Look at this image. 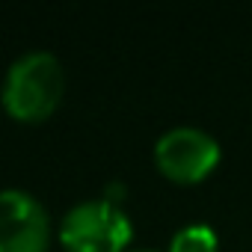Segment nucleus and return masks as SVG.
Masks as SVG:
<instances>
[{
  "label": "nucleus",
  "mask_w": 252,
  "mask_h": 252,
  "mask_svg": "<svg viewBox=\"0 0 252 252\" xmlns=\"http://www.w3.org/2000/svg\"><path fill=\"white\" fill-rule=\"evenodd\" d=\"M63 63L51 51H27L6 68L3 77V107L21 122H39L54 113L63 98Z\"/></svg>",
  "instance_id": "f257e3e1"
},
{
  "label": "nucleus",
  "mask_w": 252,
  "mask_h": 252,
  "mask_svg": "<svg viewBox=\"0 0 252 252\" xmlns=\"http://www.w3.org/2000/svg\"><path fill=\"white\" fill-rule=\"evenodd\" d=\"M131 234L128 214L104 196L77 202L60 222V240L68 252H122Z\"/></svg>",
  "instance_id": "f03ea898"
},
{
  "label": "nucleus",
  "mask_w": 252,
  "mask_h": 252,
  "mask_svg": "<svg viewBox=\"0 0 252 252\" xmlns=\"http://www.w3.org/2000/svg\"><path fill=\"white\" fill-rule=\"evenodd\" d=\"M155 160L163 175L190 184L217 166L220 143L196 125H175L155 143Z\"/></svg>",
  "instance_id": "7ed1b4c3"
},
{
  "label": "nucleus",
  "mask_w": 252,
  "mask_h": 252,
  "mask_svg": "<svg viewBox=\"0 0 252 252\" xmlns=\"http://www.w3.org/2000/svg\"><path fill=\"white\" fill-rule=\"evenodd\" d=\"M51 217L45 205L21 190H0V252H48Z\"/></svg>",
  "instance_id": "20e7f679"
},
{
  "label": "nucleus",
  "mask_w": 252,
  "mask_h": 252,
  "mask_svg": "<svg viewBox=\"0 0 252 252\" xmlns=\"http://www.w3.org/2000/svg\"><path fill=\"white\" fill-rule=\"evenodd\" d=\"M217 249H220L217 231L205 222L181 225L169 240V252H217Z\"/></svg>",
  "instance_id": "39448f33"
},
{
  "label": "nucleus",
  "mask_w": 252,
  "mask_h": 252,
  "mask_svg": "<svg viewBox=\"0 0 252 252\" xmlns=\"http://www.w3.org/2000/svg\"><path fill=\"white\" fill-rule=\"evenodd\" d=\"M140 252H149V249H140Z\"/></svg>",
  "instance_id": "423d86ee"
}]
</instances>
